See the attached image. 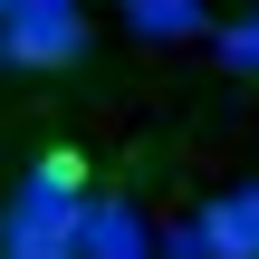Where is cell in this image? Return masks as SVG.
<instances>
[{"label": "cell", "mask_w": 259, "mask_h": 259, "mask_svg": "<svg viewBox=\"0 0 259 259\" xmlns=\"http://www.w3.org/2000/svg\"><path fill=\"white\" fill-rule=\"evenodd\" d=\"M87 154L48 144L29 163V183L0 202V259H77V202H87Z\"/></svg>", "instance_id": "cell-1"}, {"label": "cell", "mask_w": 259, "mask_h": 259, "mask_svg": "<svg viewBox=\"0 0 259 259\" xmlns=\"http://www.w3.org/2000/svg\"><path fill=\"white\" fill-rule=\"evenodd\" d=\"M87 58V0H19L0 19V67H29V77H58Z\"/></svg>", "instance_id": "cell-2"}, {"label": "cell", "mask_w": 259, "mask_h": 259, "mask_svg": "<svg viewBox=\"0 0 259 259\" xmlns=\"http://www.w3.org/2000/svg\"><path fill=\"white\" fill-rule=\"evenodd\" d=\"M77 259H154V231H144V211H135L125 183H106V192L77 202Z\"/></svg>", "instance_id": "cell-3"}, {"label": "cell", "mask_w": 259, "mask_h": 259, "mask_svg": "<svg viewBox=\"0 0 259 259\" xmlns=\"http://www.w3.org/2000/svg\"><path fill=\"white\" fill-rule=\"evenodd\" d=\"M202 240H211V259H259V183L202 202Z\"/></svg>", "instance_id": "cell-4"}, {"label": "cell", "mask_w": 259, "mask_h": 259, "mask_svg": "<svg viewBox=\"0 0 259 259\" xmlns=\"http://www.w3.org/2000/svg\"><path fill=\"white\" fill-rule=\"evenodd\" d=\"M115 10H125V29H135V38H154V48H183V38H202V29H211V10H202V0H115Z\"/></svg>", "instance_id": "cell-5"}, {"label": "cell", "mask_w": 259, "mask_h": 259, "mask_svg": "<svg viewBox=\"0 0 259 259\" xmlns=\"http://www.w3.org/2000/svg\"><path fill=\"white\" fill-rule=\"evenodd\" d=\"M211 48H221V67L259 77V10H250V19H231V29H211Z\"/></svg>", "instance_id": "cell-6"}, {"label": "cell", "mask_w": 259, "mask_h": 259, "mask_svg": "<svg viewBox=\"0 0 259 259\" xmlns=\"http://www.w3.org/2000/svg\"><path fill=\"white\" fill-rule=\"evenodd\" d=\"M0 19H10V0H0Z\"/></svg>", "instance_id": "cell-7"}]
</instances>
